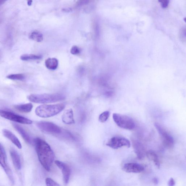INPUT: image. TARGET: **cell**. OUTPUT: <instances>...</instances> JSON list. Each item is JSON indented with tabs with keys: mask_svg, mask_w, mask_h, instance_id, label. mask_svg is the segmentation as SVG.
<instances>
[{
	"mask_svg": "<svg viewBox=\"0 0 186 186\" xmlns=\"http://www.w3.org/2000/svg\"><path fill=\"white\" fill-rule=\"evenodd\" d=\"M133 145L135 153L139 159H142L145 155V150L142 144L138 141H133Z\"/></svg>",
	"mask_w": 186,
	"mask_h": 186,
	"instance_id": "obj_16",
	"label": "cell"
},
{
	"mask_svg": "<svg viewBox=\"0 0 186 186\" xmlns=\"http://www.w3.org/2000/svg\"><path fill=\"white\" fill-rule=\"evenodd\" d=\"M55 163L57 166L61 170L64 184L67 185L68 183L71 173L70 167L66 164L59 160L55 161Z\"/></svg>",
	"mask_w": 186,
	"mask_h": 186,
	"instance_id": "obj_10",
	"label": "cell"
},
{
	"mask_svg": "<svg viewBox=\"0 0 186 186\" xmlns=\"http://www.w3.org/2000/svg\"><path fill=\"white\" fill-rule=\"evenodd\" d=\"M106 145L114 149H118L123 147L129 148L130 146V143L126 138L122 137L115 136L108 141Z\"/></svg>",
	"mask_w": 186,
	"mask_h": 186,
	"instance_id": "obj_9",
	"label": "cell"
},
{
	"mask_svg": "<svg viewBox=\"0 0 186 186\" xmlns=\"http://www.w3.org/2000/svg\"><path fill=\"white\" fill-rule=\"evenodd\" d=\"M175 182L174 180L172 178H171L169 180L167 184L169 186H173L175 185Z\"/></svg>",
	"mask_w": 186,
	"mask_h": 186,
	"instance_id": "obj_28",
	"label": "cell"
},
{
	"mask_svg": "<svg viewBox=\"0 0 186 186\" xmlns=\"http://www.w3.org/2000/svg\"><path fill=\"white\" fill-rule=\"evenodd\" d=\"M110 115V112L108 111H104L100 115L99 118V121L101 123L106 122L108 119Z\"/></svg>",
	"mask_w": 186,
	"mask_h": 186,
	"instance_id": "obj_23",
	"label": "cell"
},
{
	"mask_svg": "<svg viewBox=\"0 0 186 186\" xmlns=\"http://www.w3.org/2000/svg\"><path fill=\"white\" fill-rule=\"evenodd\" d=\"M71 53L74 55H78L81 53V50L78 46H74L72 47L70 51Z\"/></svg>",
	"mask_w": 186,
	"mask_h": 186,
	"instance_id": "obj_26",
	"label": "cell"
},
{
	"mask_svg": "<svg viewBox=\"0 0 186 186\" xmlns=\"http://www.w3.org/2000/svg\"><path fill=\"white\" fill-rule=\"evenodd\" d=\"M148 158L153 161L155 165L158 168L160 167V162L157 155L153 150H149L146 153Z\"/></svg>",
	"mask_w": 186,
	"mask_h": 186,
	"instance_id": "obj_18",
	"label": "cell"
},
{
	"mask_svg": "<svg viewBox=\"0 0 186 186\" xmlns=\"http://www.w3.org/2000/svg\"><path fill=\"white\" fill-rule=\"evenodd\" d=\"M123 170L127 173H140L144 171V168L140 164L136 163H128L124 164Z\"/></svg>",
	"mask_w": 186,
	"mask_h": 186,
	"instance_id": "obj_11",
	"label": "cell"
},
{
	"mask_svg": "<svg viewBox=\"0 0 186 186\" xmlns=\"http://www.w3.org/2000/svg\"><path fill=\"white\" fill-rule=\"evenodd\" d=\"M0 165L6 174L11 184H14L13 174L8 163L6 153L5 149L1 143H0Z\"/></svg>",
	"mask_w": 186,
	"mask_h": 186,
	"instance_id": "obj_5",
	"label": "cell"
},
{
	"mask_svg": "<svg viewBox=\"0 0 186 186\" xmlns=\"http://www.w3.org/2000/svg\"><path fill=\"white\" fill-rule=\"evenodd\" d=\"M27 98L32 102L46 104L63 100L65 99V96L60 93H44L30 95L27 97Z\"/></svg>",
	"mask_w": 186,
	"mask_h": 186,
	"instance_id": "obj_2",
	"label": "cell"
},
{
	"mask_svg": "<svg viewBox=\"0 0 186 186\" xmlns=\"http://www.w3.org/2000/svg\"><path fill=\"white\" fill-rule=\"evenodd\" d=\"M13 125L15 130L21 135L23 139L27 143L30 144H33V139H32L30 135L22 127L15 123H13Z\"/></svg>",
	"mask_w": 186,
	"mask_h": 186,
	"instance_id": "obj_12",
	"label": "cell"
},
{
	"mask_svg": "<svg viewBox=\"0 0 186 186\" xmlns=\"http://www.w3.org/2000/svg\"><path fill=\"white\" fill-rule=\"evenodd\" d=\"M10 154L15 168L18 170H21V165L19 154L14 149H11L10 150Z\"/></svg>",
	"mask_w": 186,
	"mask_h": 186,
	"instance_id": "obj_15",
	"label": "cell"
},
{
	"mask_svg": "<svg viewBox=\"0 0 186 186\" xmlns=\"http://www.w3.org/2000/svg\"><path fill=\"white\" fill-rule=\"evenodd\" d=\"M46 67L51 70H55L57 68L58 66V61L55 58H49L46 60Z\"/></svg>",
	"mask_w": 186,
	"mask_h": 186,
	"instance_id": "obj_19",
	"label": "cell"
},
{
	"mask_svg": "<svg viewBox=\"0 0 186 186\" xmlns=\"http://www.w3.org/2000/svg\"><path fill=\"white\" fill-rule=\"evenodd\" d=\"M46 183L47 186H59V184L55 182L50 178H47L46 179Z\"/></svg>",
	"mask_w": 186,
	"mask_h": 186,
	"instance_id": "obj_25",
	"label": "cell"
},
{
	"mask_svg": "<svg viewBox=\"0 0 186 186\" xmlns=\"http://www.w3.org/2000/svg\"><path fill=\"white\" fill-rule=\"evenodd\" d=\"M91 0H78L76 3V6L80 7L87 5L90 2Z\"/></svg>",
	"mask_w": 186,
	"mask_h": 186,
	"instance_id": "obj_24",
	"label": "cell"
},
{
	"mask_svg": "<svg viewBox=\"0 0 186 186\" xmlns=\"http://www.w3.org/2000/svg\"><path fill=\"white\" fill-rule=\"evenodd\" d=\"M33 107V104L31 103L14 106L16 110L21 113H30Z\"/></svg>",
	"mask_w": 186,
	"mask_h": 186,
	"instance_id": "obj_17",
	"label": "cell"
},
{
	"mask_svg": "<svg viewBox=\"0 0 186 186\" xmlns=\"http://www.w3.org/2000/svg\"><path fill=\"white\" fill-rule=\"evenodd\" d=\"M155 126L160 136L162 142L164 146L169 148L172 147L174 144V140L172 136L159 124L156 123H155Z\"/></svg>",
	"mask_w": 186,
	"mask_h": 186,
	"instance_id": "obj_8",
	"label": "cell"
},
{
	"mask_svg": "<svg viewBox=\"0 0 186 186\" xmlns=\"http://www.w3.org/2000/svg\"><path fill=\"white\" fill-rule=\"evenodd\" d=\"M0 116L6 119L24 124H31L33 121L24 117L7 110H0Z\"/></svg>",
	"mask_w": 186,
	"mask_h": 186,
	"instance_id": "obj_6",
	"label": "cell"
},
{
	"mask_svg": "<svg viewBox=\"0 0 186 186\" xmlns=\"http://www.w3.org/2000/svg\"><path fill=\"white\" fill-rule=\"evenodd\" d=\"M36 125L40 130L44 133L53 134H59L62 130L56 124L52 122L46 121H39L36 123Z\"/></svg>",
	"mask_w": 186,
	"mask_h": 186,
	"instance_id": "obj_7",
	"label": "cell"
},
{
	"mask_svg": "<svg viewBox=\"0 0 186 186\" xmlns=\"http://www.w3.org/2000/svg\"><path fill=\"white\" fill-rule=\"evenodd\" d=\"M62 120L64 123L69 125L75 123L73 111L72 109H67L64 112L62 116Z\"/></svg>",
	"mask_w": 186,
	"mask_h": 186,
	"instance_id": "obj_14",
	"label": "cell"
},
{
	"mask_svg": "<svg viewBox=\"0 0 186 186\" xmlns=\"http://www.w3.org/2000/svg\"><path fill=\"white\" fill-rule=\"evenodd\" d=\"M29 38L38 42H41L43 39L42 34L37 31L32 32L29 36Z\"/></svg>",
	"mask_w": 186,
	"mask_h": 186,
	"instance_id": "obj_20",
	"label": "cell"
},
{
	"mask_svg": "<svg viewBox=\"0 0 186 186\" xmlns=\"http://www.w3.org/2000/svg\"><path fill=\"white\" fill-rule=\"evenodd\" d=\"M63 11L65 12H69L72 11V9H62Z\"/></svg>",
	"mask_w": 186,
	"mask_h": 186,
	"instance_id": "obj_30",
	"label": "cell"
},
{
	"mask_svg": "<svg viewBox=\"0 0 186 186\" xmlns=\"http://www.w3.org/2000/svg\"><path fill=\"white\" fill-rule=\"evenodd\" d=\"M2 133L4 136L10 140L18 148L21 149L22 148L21 142L12 132L7 129H4L2 130Z\"/></svg>",
	"mask_w": 186,
	"mask_h": 186,
	"instance_id": "obj_13",
	"label": "cell"
},
{
	"mask_svg": "<svg viewBox=\"0 0 186 186\" xmlns=\"http://www.w3.org/2000/svg\"><path fill=\"white\" fill-rule=\"evenodd\" d=\"M65 106L63 104L53 105H42L36 108L35 113L38 116L42 118H48L55 116L64 110Z\"/></svg>",
	"mask_w": 186,
	"mask_h": 186,
	"instance_id": "obj_3",
	"label": "cell"
},
{
	"mask_svg": "<svg viewBox=\"0 0 186 186\" xmlns=\"http://www.w3.org/2000/svg\"><path fill=\"white\" fill-rule=\"evenodd\" d=\"M33 3L32 0H27V4L29 6H31Z\"/></svg>",
	"mask_w": 186,
	"mask_h": 186,
	"instance_id": "obj_31",
	"label": "cell"
},
{
	"mask_svg": "<svg viewBox=\"0 0 186 186\" xmlns=\"http://www.w3.org/2000/svg\"><path fill=\"white\" fill-rule=\"evenodd\" d=\"M153 183L155 184H156H156H157L158 183H159V180H158L157 178L156 177L154 178L153 180Z\"/></svg>",
	"mask_w": 186,
	"mask_h": 186,
	"instance_id": "obj_29",
	"label": "cell"
},
{
	"mask_svg": "<svg viewBox=\"0 0 186 186\" xmlns=\"http://www.w3.org/2000/svg\"><path fill=\"white\" fill-rule=\"evenodd\" d=\"M33 145L41 165L48 171H50L55 159L53 150L47 143L39 138L33 139Z\"/></svg>",
	"mask_w": 186,
	"mask_h": 186,
	"instance_id": "obj_1",
	"label": "cell"
},
{
	"mask_svg": "<svg viewBox=\"0 0 186 186\" xmlns=\"http://www.w3.org/2000/svg\"><path fill=\"white\" fill-rule=\"evenodd\" d=\"M113 118L118 126L121 128L131 130L135 127V122L133 119L126 115L114 113L113 115Z\"/></svg>",
	"mask_w": 186,
	"mask_h": 186,
	"instance_id": "obj_4",
	"label": "cell"
},
{
	"mask_svg": "<svg viewBox=\"0 0 186 186\" xmlns=\"http://www.w3.org/2000/svg\"><path fill=\"white\" fill-rule=\"evenodd\" d=\"M160 3H161V6L163 8H166L168 6L170 0H158Z\"/></svg>",
	"mask_w": 186,
	"mask_h": 186,
	"instance_id": "obj_27",
	"label": "cell"
},
{
	"mask_svg": "<svg viewBox=\"0 0 186 186\" xmlns=\"http://www.w3.org/2000/svg\"><path fill=\"white\" fill-rule=\"evenodd\" d=\"M7 1V0H0V6L2 5Z\"/></svg>",
	"mask_w": 186,
	"mask_h": 186,
	"instance_id": "obj_32",
	"label": "cell"
},
{
	"mask_svg": "<svg viewBox=\"0 0 186 186\" xmlns=\"http://www.w3.org/2000/svg\"><path fill=\"white\" fill-rule=\"evenodd\" d=\"M6 78L7 79L14 81H22L25 79V76L23 74H14L8 75Z\"/></svg>",
	"mask_w": 186,
	"mask_h": 186,
	"instance_id": "obj_22",
	"label": "cell"
},
{
	"mask_svg": "<svg viewBox=\"0 0 186 186\" xmlns=\"http://www.w3.org/2000/svg\"><path fill=\"white\" fill-rule=\"evenodd\" d=\"M42 58V56L40 55L24 54L20 57V59L23 61H26L31 60L41 59Z\"/></svg>",
	"mask_w": 186,
	"mask_h": 186,
	"instance_id": "obj_21",
	"label": "cell"
}]
</instances>
